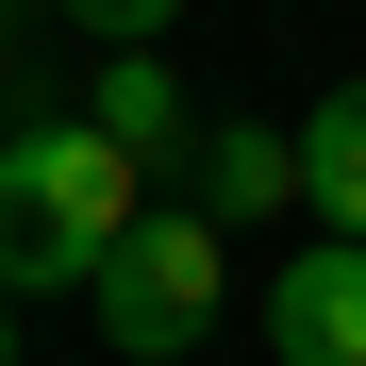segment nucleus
I'll list each match as a JSON object with an SVG mask.
<instances>
[{
    "instance_id": "1",
    "label": "nucleus",
    "mask_w": 366,
    "mask_h": 366,
    "mask_svg": "<svg viewBox=\"0 0 366 366\" xmlns=\"http://www.w3.org/2000/svg\"><path fill=\"white\" fill-rule=\"evenodd\" d=\"M134 217H150V167L100 117H17L0 134V300H84Z\"/></svg>"
},
{
    "instance_id": "2",
    "label": "nucleus",
    "mask_w": 366,
    "mask_h": 366,
    "mask_svg": "<svg viewBox=\"0 0 366 366\" xmlns=\"http://www.w3.org/2000/svg\"><path fill=\"white\" fill-rule=\"evenodd\" d=\"M84 300H100V333L134 350V366H183V350L233 317V233H217L200 200H150V217L100 250V283H84Z\"/></svg>"
},
{
    "instance_id": "3",
    "label": "nucleus",
    "mask_w": 366,
    "mask_h": 366,
    "mask_svg": "<svg viewBox=\"0 0 366 366\" xmlns=\"http://www.w3.org/2000/svg\"><path fill=\"white\" fill-rule=\"evenodd\" d=\"M267 350L283 366H366V233H300V267L267 283Z\"/></svg>"
},
{
    "instance_id": "4",
    "label": "nucleus",
    "mask_w": 366,
    "mask_h": 366,
    "mask_svg": "<svg viewBox=\"0 0 366 366\" xmlns=\"http://www.w3.org/2000/svg\"><path fill=\"white\" fill-rule=\"evenodd\" d=\"M183 200H200L217 233H250L300 200V134H267V117H200V167H183Z\"/></svg>"
},
{
    "instance_id": "5",
    "label": "nucleus",
    "mask_w": 366,
    "mask_h": 366,
    "mask_svg": "<svg viewBox=\"0 0 366 366\" xmlns=\"http://www.w3.org/2000/svg\"><path fill=\"white\" fill-rule=\"evenodd\" d=\"M84 117H100V134L134 150V167H167V200H183V167H200V100H183L150 50H117V67L84 84Z\"/></svg>"
},
{
    "instance_id": "6",
    "label": "nucleus",
    "mask_w": 366,
    "mask_h": 366,
    "mask_svg": "<svg viewBox=\"0 0 366 366\" xmlns=\"http://www.w3.org/2000/svg\"><path fill=\"white\" fill-rule=\"evenodd\" d=\"M300 200H317V233H366V84L300 117Z\"/></svg>"
},
{
    "instance_id": "7",
    "label": "nucleus",
    "mask_w": 366,
    "mask_h": 366,
    "mask_svg": "<svg viewBox=\"0 0 366 366\" xmlns=\"http://www.w3.org/2000/svg\"><path fill=\"white\" fill-rule=\"evenodd\" d=\"M67 17H84V34H100V50H150V34H167V17H183V0H67Z\"/></svg>"
},
{
    "instance_id": "8",
    "label": "nucleus",
    "mask_w": 366,
    "mask_h": 366,
    "mask_svg": "<svg viewBox=\"0 0 366 366\" xmlns=\"http://www.w3.org/2000/svg\"><path fill=\"white\" fill-rule=\"evenodd\" d=\"M0 366H17V317H0Z\"/></svg>"
}]
</instances>
